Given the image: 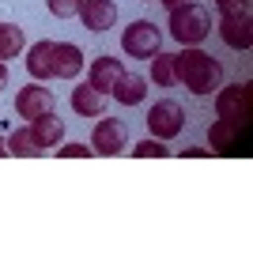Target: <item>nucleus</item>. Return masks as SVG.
<instances>
[{"mask_svg":"<svg viewBox=\"0 0 253 253\" xmlns=\"http://www.w3.org/2000/svg\"><path fill=\"white\" fill-rule=\"evenodd\" d=\"M215 19H211V11L204 4H178V8H170V34H174V42L178 45H201L204 38L211 34Z\"/></svg>","mask_w":253,"mask_h":253,"instance_id":"nucleus-2","label":"nucleus"},{"mask_svg":"<svg viewBox=\"0 0 253 253\" xmlns=\"http://www.w3.org/2000/svg\"><path fill=\"white\" fill-rule=\"evenodd\" d=\"M211 31H219V38L231 45V49H242V53H246V49L253 45V19H250V11H238V15H223V19L215 23Z\"/></svg>","mask_w":253,"mask_h":253,"instance_id":"nucleus-8","label":"nucleus"},{"mask_svg":"<svg viewBox=\"0 0 253 253\" xmlns=\"http://www.w3.org/2000/svg\"><path fill=\"white\" fill-rule=\"evenodd\" d=\"M76 15H80V23H84L87 31L102 34V31H110V27L117 23V4L114 0H84Z\"/></svg>","mask_w":253,"mask_h":253,"instance_id":"nucleus-10","label":"nucleus"},{"mask_svg":"<svg viewBox=\"0 0 253 253\" xmlns=\"http://www.w3.org/2000/svg\"><path fill=\"white\" fill-rule=\"evenodd\" d=\"M95 148H87V144H57V159H91Z\"/></svg>","mask_w":253,"mask_h":253,"instance_id":"nucleus-22","label":"nucleus"},{"mask_svg":"<svg viewBox=\"0 0 253 253\" xmlns=\"http://www.w3.org/2000/svg\"><path fill=\"white\" fill-rule=\"evenodd\" d=\"M27 128H31V136L38 140L45 151H53L57 144H64V121L53 114V110L42 114V117H31V125H27Z\"/></svg>","mask_w":253,"mask_h":253,"instance_id":"nucleus-13","label":"nucleus"},{"mask_svg":"<svg viewBox=\"0 0 253 253\" xmlns=\"http://www.w3.org/2000/svg\"><path fill=\"white\" fill-rule=\"evenodd\" d=\"M215 114L219 117H250V106H253V87L250 84H227V87H215Z\"/></svg>","mask_w":253,"mask_h":253,"instance_id":"nucleus-7","label":"nucleus"},{"mask_svg":"<svg viewBox=\"0 0 253 253\" xmlns=\"http://www.w3.org/2000/svg\"><path fill=\"white\" fill-rule=\"evenodd\" d=\"M148 128L155 140H174L185 128V110H181V102H174V98H159V102H151L148 110Z\"/></svg>","mask_w":253,"mask_h":253,"instance_id":"nucleus-4","label":"nucleus"},{"mask_svg":"<svg viewBox=\"0 0 253 253\" xmlns=\"http://www.w3.org/2000/svg\"><path fill=\"white\" fill-rule=\"evenodd\" d=\"M8 87V61H0V91Z\"/></svg>","mask_w":253,"mask_h":253,"instance_id":"nucleus-24","label":"nucleus"},{"mask_svg":"<svg viewBox=\"0 0 253 253\" xmlns=\"http://www.w3.org/2000/svg\"><path fill=\"white\" fill-rule=\"evenodd\" d=\"M174 84H181L189 95H211L223 84V64L204 53L201 45H181L174 53Z\"/></svg>","mask_w":253,"mask_h":253,"instance_id":"nucleus-1","label":"nucleus"},{"mask_svg":"<svg viewBox=\"0 0 253 253\" xmlns=\"http://www.w3.org/2000/svg\"><path fill=\"white\" fill-rule=\"evenodd\" d=\"M121 49L125 57H136V61H148L163 49V31H159L151 19H136L121 31Z\"/></svg>","mask_w":253,"mask_h":253,"instance_id":"nucleus-3","label":"nucleus"},{"mask_svg":"<svg viewBox=\"0 0 253 253\" xmlns=\"http://www.w3.org/2000/svg\"><path fill=\"white\" fill-rule=\"evenodd\" d=\"M4 155H8V144H4V136H0V159H4Z\"/></svg>","mask_w":253,"mask_h":253,"instance_id":"nucleus-27","label":"nucleus"},{"mask_svg":"<svg viewBox=\"0 0 253 253\" xmlns=\"http://www.w3.org/2000/svg\"><path fill=\"white\" fill-rule=\"evenodd\" d=\"M49 110H57V98H53V91L42 87L38 80L15 95V114L19 117H42V114H49Z\"/></svg>","mask_w":253,"mask_h":253,"instance_id":"nucleus-9","label":"nucleus"},{"mask_svg":"<svg viewBox=\"0 0 253 253\" xmlns=\"http://www.w3.org/2000/svg\"><path fill=\"white\" fill-rule=\"evenodd\" d=\"M80 4H84V0H45V8H49L57 19H68V15H76V11H80Z\"/></svg>","mask_w":253,"mask_h":253,"instance_id":"nucleus-21","label":"nucleus"},{"mask_svg":"<svg viewBox=\"0 0 253 253\" xmlns=\"http://www.w3.org/2000/svg\"><path fill=\"white\" fill-rule=\"evenodd\" d=\"M121 72H125L121 57H95V61H91V68H87V84L95 87V91H102V95H110V91H114V84L121 80Z\"/></svg>","mask_w":253,"mask_h":253,"instance_id":"nucleus-12","label":"nucleus"},{"mask_svg":"<svg viewBox=\"0 0 253 253\" xmlns=\"http://www.w3.org/2000/svg\"><path fill=\"white\" fill-rule=\"evenodd\" d=\"M181 155H189V159H204V155H208V151H204V148H185V151H181Z\"/></svg>","mask_w":253,"mask_h":253,"instance_id":"nucleus-25","label":"nucleus"},{"mask_svg":"<svg viewBox=\"0 0 253 253\" xmlns=\"http://www.w3.org/2000/svg\"><path fill=\"white\" fill-rule=\"evenodd\" d=\"M4 144H8V155H15V159H38V155H45V148L31 136V128H15V132H8Z\"/></svg>","mask_w":253,"mask_h":253,"instance_id":"nucleus-17","label":"nucleus"},{"mask_svg":"<svg viewBox=\"0 0 253 253\" xmlns=\"http://www.w3.org/2000/svg\"><path fill=\"white\" fill-rule=\"evenodd\" d=\"M250 117H215L208 128V144L215 151H246Z\"/></svg>","mask_w":253,"mask_h":253,"instance_id":"nucleus-5","label":"nucleus"},{"mask_svg":"<svg viewBox=\"0 0 253 253\" xmlns=\"http://www.w3.org/2000/svg\"><path fill=\"white\" fill-rule=\"evenodd\" d=\"M84 72V49L76 42H53V80H76Z\"/></svg>","mask_w":253,"mask_h":253,"instance_id":"nucleus-11","label":"nucleus"},{"mask_svg":"<svg viewBox=\"0 0 253 253\" xmlns=\"http://www.w3.org/2000/svg\"><path fill=\"white\" fill-rule=\"evenodd\" d=\"M23 45H27V38H23L19 27H15V23H0V61H11V57H19Z\"/></svg>","mask_w":253,"mask_h":253,"instance_id":"nucleus-18","label":"nucleus"},{"mask_svg":"<svg viewBox=\"0 0 253 253\" xmlns=\"http://www.w3.org/2000/svg\"><path fill=\"white\" fill-rule=\"evenodd\" d=\"M159 4H163V8L170 11V8H178V4H185V0H159Z\"/></svg>","mask_w":253,"mask_h":253,"instance_id":"nucleus-26","label":"nucleus"},{"mask_svg":"<svg viewBox=\"0 0 253 253\" xmlns=\"http://www.w3.org/2000/svg\"><path fill=\"white\" fill-rule=\"evenodd\" d=\"M128 151H132L136 159H167V155H170V148L163 144V140H155V136H151V140L144 136L136 148H128Z\"/></svg>","mask_w":253,"mask_h":253,"instance_id":"nucleus-20","label":"nucleus"},{"mask_svg":"<svg viewBox=\"0 0 253 253\" xmlns=\"http://www.w3.org/2000/svg\"><path fill=\"white\" fill-rule=\"evenodd\" d=\"M106 98L110 95H102V91H95L91 84H84V87L72 91V110L80 117H102L106 114Z\"/></svg>","mask_w":253,"mask_h":253,"instance_id":"nucleus-16","label":"nucleus"},{"mask_svg":"<svg viewBox=\"0 0 253 253\" xmlns=\"http://www.w3.org/2000/svg\"><path fill=\"white\" fill-rule=\"evenodd\" d=\"M91 148L95 155H121L128 151V125L117 117H98L95 132H91Z\"/></svg>","mask_w":253,"mask_h":253,"instance_id":"nucleus-6","label":"nucleus"},{"mask_svg":"<svg viewBox=\"0 0 253 253\" xmlns=\"http://www.w3.org/2000/svg\"><path fill=\"white\" fill-rule=\"evenodd\" d=\"M148 76H151V84H155V87H174V53L159 49L155 57H151Z\"/></svg>","mask_w":253,"mask_h":253,"instance_id":"nucleus-19","label":"nucleus"},{"mask_svg":"<svg viewBox=\"0 0 253 253\" xmlns=\"http://www.w3.org/2000/svg\"><path fill=\"white\" fill-rule=\"evenodd\" d=\"M110 95H114L121 106H140L144 98H148V80H144V76H136V72H121V80L114 84V91H110Z\"/></svg>","mask_w":253,"mask_h":253,"instance_id":"nucleus-15","label":"nucleus"},{"mask_svg":"<svg viewBox=\"0 0 253 253\" xmlns=\"http://www.w3.org/2000/svg\"><path fill=\"white\" fill-rule=\"evenodd\" d=\"M27 72H31V80H38V84H45V80H53V42L49 38H42V42H34L31 49H27Z\"/></svg>","mask_w":253,"mask_h":253,"instance_id":"nucleus-14","label":"nucleus"},{"mask_svg":"<svg viewBox=\"0 0 253 253\" xmlns=\"http://www.w3.org/2000/svg\"><path fill=\"white\" fill-rule=\"evenodd\" d=\"M219 15H238V11H250V0H215Z\"/></svg>","mask_w":253,"mask_h":253,"instance_id":"nucleus-23","label":"nucleus"}]
</instances>
